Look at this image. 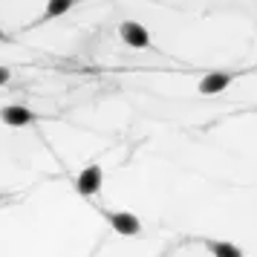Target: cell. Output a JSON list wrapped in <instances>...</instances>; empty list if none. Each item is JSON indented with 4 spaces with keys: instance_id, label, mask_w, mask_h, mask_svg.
<instances>
[{
    "instance_id": "6da1fadb",
    "label": "cell",
    "mask_w": 257,
    "mask_h": 257,
    "mask_svg": "<svg viewBox=\"0 0 257 257\" xmlns=\"http://www.w3.org/2000/svg\"><path fill=\"white\" fill-rule=\"evenodd\" d=\"M118 35H121V41H124L127 47H133V49L151 47V35H148V29H145L142 24H136V21H124V24L118 26Z\"/></svg>"
},
{
    "instance_id": "7a4b0ae2",
    "label": "cell",
    "mask_w": 257,
    "mask_h": 257,
    "mask_svg": "<svg viewBox=\"0 0 257 257\" xmlns=\"http://www.w3.org/2000/svg\"><path fill=\"white\" fill-rule=\"evenodd\" d=\"M101 182H104L101 168H98V165H90V168H84L81 174H78V182H75V188H78V194L90 197V194H95V191H101Z\"/></svg>"
},
{
    "instance_id": "3957f363",
    "label": "cell",
    "mask_w": 257,
    "mask_h": 257,
    "mask_svg": "<svg viewBox=\"0 0 257 257\" xmlns=\"http://www.w3.org/2000/svg\"><path fill=\"white\" fill-rule=\"evenodd\" d=\"M107 220H110V225L118 234H124V237H133V234L142 231V222L133 214H127V211H113V214H107Z\"/></svg>"
},
{
    "instance_id": "277c9868",
    "label": "cell",
    "mask_w": 257,
    "mask_h": 257,
    "mask_svg": "<svg viewBox=\"0 0 257 257\" xmlns=\"http://www.w3.org/2000/svg\"><path fill=\"white\" fill-rule=\"evenodd\" d=\"M32 118H35L32 110H26V107H21V104H9V107L0 110V121L9 124V127H24V124H29Z\"/></svg>"
},
{
    "instance_id": "5b68a950",
    "label": "cell",
    "mask_w": 257,
    "mask_h": 257,
    "mask_svg": "<svg viewBox=\"0 0 257 257\" xmlns=\"http://www.w3.org/2000/svg\"><path fill=\"white\" fill-rule=\"evenodd\" d=\"M231 78H234L231 72H208V75L199 81V93L202 95H217L231 84Z\"/></svg>"
},
{
    "instance_id": "8992f818",
    "label": "cell",
    "mask_w": 257,
    "mask_h": 257,
    "mask_svg": "<svg viewBox=\"0 0 257 257\" xmlns=\"http://www.w3.org/2000/svg\"><path fill=\"white\" fill-rule=\"evenodd\" d=\"M208 251L214 257H243V248L234 243H222V240H208Z\"/></svg>"
},
{
    "instance_id": "52a82bcc",
    "label": "cell",
    "mask_w": 257,
    "mask_h": 257,
    "mask_svg": "<svg viewBox=\"0 0 257 257\" xmlns=\"http://www.w3.org/2000/svg\"><path fill=\"white\" fill-rule=\"evenodd\" d=\"M72 3H75V0H47V12H44V18H58V15L70 12Z\"/></svg>"
},
{
    "instance_id": "ba28073f",
    "label": "cell",
    "mask_w": 257,
    "mask_h": 257,
    "mask_svg": "<svg viewBox=\"0 0 257 257\" xmlns=\"http://www.w3.org/2000/svg\"><path fill=\"white\" fill-rule=\"evenodd\" d=\"M9 75H12V72L6 70V67H0V84H6V81H9Z\"/></svg>"
},
{
    "instance_id": "9c48e42d",
    "label": "cell",
    "mask_w": 257,
    "mask_h": 257,
    "mask_svg": "<svg viewBox=\"0 0 257 257\" xmlns=\"http://www.w3.org/2000/svg\"><path fill=\"white\" fill-rule=\"evenodd\" d=\"M0 41H3V32H0Z\"/></svg>"
}]
</instances>
